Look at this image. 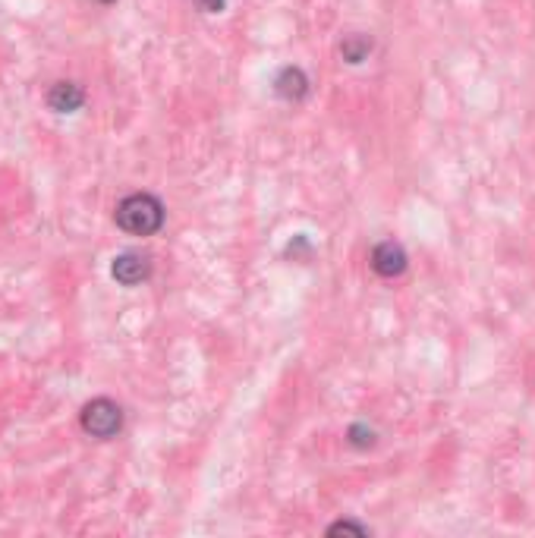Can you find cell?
Instances as JSON below:
<instances>
[{
    "instance_id": "6da1fadb",
    "label": "cell",
    "mask_w": 535,
    "mask_h": 538,
    "mask_svg": "<svg viewBox=\"0 0 535 538\" xmlns=\"http://www.w3.org/2000/svg\"><path fill=\"white\" fill-rule=\"evenodd\" d=\"M164 224V205L152 192H133L117 205V227L133 236H152Z\"/></svg>"
},
{
    "instance_id": "9c48e42d",
    "label": "cell",
    "mask_w": 535,
    "mask_h": 538,
    "mask_svg": "<svg viewBox=\"0 0 535 538\" xmlns=\"http://www.w3.org/2000/svg\"><path fill=\"white\" fill-rule=\"evenodd\" d=\"M340 532H347V535H369V529L366 526H359V523H353V520H340V523H331L328 526V535H340Z\"/></svg>"
},
{
    "instance_id": "8992f818",
    "label": "cell",
    "mask_w": 535,
    "mask_h": 538,
    "mask_svg": "<svg viewBox=\"0 0 535 538\" xmlns=\"http://www.w3.org/2000/svg\"><path fill=\"white\" fill-rule=\"evenodd\" d=\"M82 101H85V92L79 89L76 82H57V85H51V92H48V104H51V111H57V114L79 111Z\"/></svg>"
},
{
    "instance_id": "3957f363",
    "label": "cell",
    "mask_w": 535,
    "mask_h": 538,
    "mask_svg": "<svg viewBox=\"0 0 535 538\" xmlns=\"http://www.w3.org/2000/svg\"><path fill=\"white\" fill-rule=\"evenodd\" d=\"M114 277H117V284L123 287H136L142 284L148 274H152V258L142 255V252H123L114 258Z\"/></svg>"
},
{
    "instance_id": "277c9868",
    "label": "cell",
    "mask_w": 535,
    "mask_h": 538,
    "mask_svg": "<svg viewBox=\"0 0 535 538\" xmlns=\"http://www.w3.org/2000/svg\"><path fill=\"white\" fill-rule=\"evenodd\" d=\"M372 268L375 274L388 277V281H394V277H400L406 271V252L400 243L394 240H384L372 249Z\"/></svg>"
},
{
    "instance_id": "ba28073f",
    "label": "cell",
    "mask_w": 535,
    "mask_h": 538,
    "mask_svg": "<svg viewBox=\"0 0 535 538\" xmlns=\"http://www.w3.org/2000/svg\"><path fill=\"white\" fill-rule=\"evenodd\" d=\"M350 444L353 447H372L375 444V432H372V428H366V425H353L350 428Z\"/></svg>"
},
{
    "instance_id": "7a4b0ae2",
    "label": "cell",
    "mask_w": 535,
    "mask_h": 538,
    "mask_svg": "<svg viewBox=\"0 0 535 538\" xmlns=\"http://www.w3.org/2000/svg\"><path fill=\"white\" fill-rule=\"evenodd\" d=\"M82 428H85V435H92V438H98V441L114 438L120 428H123V410H120L114 400L98 397V400H92V403H85V410H82Z\"/></svg>"
},
{
    "instance_id": "30bf717a",
    "label": "cell",
    "mask_w": 535,
    "mask_h": 538,
    "mask_svg": "<svg viewBox=\"0 0 535 538\" xmlns=\"http://www.w3.org/2000/svg\"><path fill=\"white\" fill-rule=\"evenodd\" d=\"M196 7L202 13H221L227 7V0H196Z\"/></svg>"
},
{
    "instance_id": "52a82bcc",
    "label": "cell",
    "mask_w": 535,
    "mask_h": 538,
    "mask_svg": "<svg viewBox=\"0 0 535 538\" xmlns=\"http://www.w3.org/2000/svg\"><path fill=\"white\" fill-rule=\"evenodd\" d=\"M372 48H375V41L369 35L353 32V35H347L344 41H340V57H344L347 63H353V67H359L362 60H369Z\"/></svg>"
},
{
    "instance_id": "5b68a950",
    "label": "cell",
    "mask_w": 535,
    "mask_h": 538,
    "mask_svg": "<svg viewBox=\"0 0 535 538\" xmlns=\"http://www.w3.org/2000/svg\"><path fill=\"white\" fill-rule=\"evenodd\" d=\"M274 92L277 98H284L290 104H299L309 95V76L303 67H284L281 73L274 76Z\"/></svg>"
},
{
    "instance_id": "8fae6325",
    "label": "cell",
    "mask_w": 535,
    "mask_h": 538,
    "mask_svg": "<svg viewBox=\"0 0 535 538\" xmlns=\"http://www.w3.org/2000/svg\"><path fill=\"white\" fill-rule=\"evenodd\" d=\"M101 4H114V0H101Z\"/></svg>"
}]
</instances>
